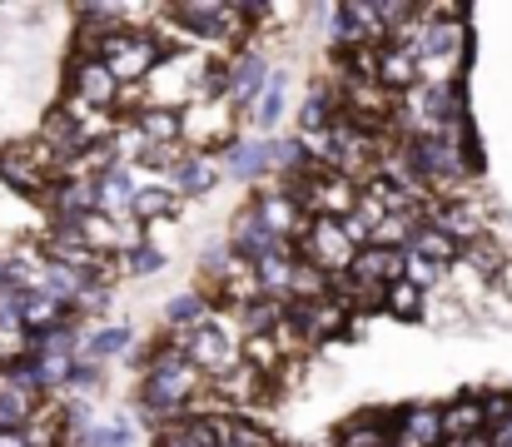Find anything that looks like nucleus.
<instances>
[{
  "mask_svg": "<svg viewBox=\"0 0 512 447\" xmlns=\"http://www.w3.org/2000/svg\"><path fill=\"white\" fill-rule=\"evenodd\" d=\"M204 393H209V383L184 363V353L174 348V338L165 333V338L150 348V363L140 368V398H135L140 418H145V423H155V428L179 423V418H184Z\"/></svg>",
  "mask_w": 512,
  "mask_h": 447,
  "instance_id": "obj_1",
  "label": "nucleus"
},
{
  "mask_svg": "<svg viewBox=\"0 0 512 447\" xmlns=\"http://www.w3.org/2000/svg\"><path fill=\"white\" fill-rule=\"evenodd\" d=\"M393 413H398V408H388V413L363 408L358 418H348L339 428L334 447H393Z\"/></svg>",
  "mask_w": 512,
  "mask_h": 447,
  "instance_id": "obj_18",
  "label": "nucleus"
},
{
  "mask_svg": "<svg viewBox=\"0 0 512 447\" xmlns=\"http://www.w3.org/2000/svg\"><path fill=\"white\" fill-rule=\"evenodd\" d=\"M219 164H214V154H194V149H179V159H174V169L165 174V184H170L179 199H204V194H214L219 189Z\"/></svg>",
  "mask_w": 512,
  "mask_h": 447,
  "instance_id": "obj_12",
  "label": "nucleus"
},
{
  "mask_svg": "<svg viewBox=\"0 0 512 447\" xmlns=\"http://www.w3.org/2000/svg\"><path fill=\"white\" fill-rule=\"evenodd\" d=\"M393 447H443L438 403H413L393 413Z\"/></svg>",
  "mask_w": 512,
  "mask_h": 447,
  "instance_id": "obj_15",
  "label": "nucleus"
},
{
  "mask_svg": "<svg viewBox=\"0 0 512 447\" xmlns=\"http://www.w3.org/2000/svg\"><path fill=\"white\" fill-rule=\"evenodd\" d=\"M90 184H95V214H100V219L125 224V219H130V199H135V189H140V169L115 164V169L95 174Z\"/></svg>",
  "mask_w": 512,
  "mask_h": 447,
  "instance_id": "obj_11",
  "label": "nucleus"
},
{
  "mask_svg": "<svg viewBox=\"0 0 512 447\" xmlns=\"http://www.w3.org/2000/svg\"><path fill=\"white\" fill-rule=\"evenodd\" d=\"M40 199H45V209H50L55 224H80V219L95 214V184L80 179V174H60V179H50V189H45Z\"/></svg>",
  "mask_w": 512,
  "mask_h": 447,
  "instance_id": "obj_10",
  "label": "nucleus"
},
{
  "mask_svg": "<svg viewBox=\"0 0 512 447\" xmlns=\"http://www.w3.org/2000/svg\"><path fill=\"white\" fill-rule=\"evenodd\" d=\"M65 100L95 115H120L125 110V90L115 85V75L95 60V55H75L70 60V80H65Z\"/></svg>",
  "mask_w": 512,
  "mask_h": 447,
  "instance_id": "obj_5",
  "label": "nucleus"
},
{
  "mask_svg": "<svg viewBox=\"0 0 512 447\" xmlns=\"http://www.w3.org/2000/svg\"><path fill=\"white\" fill-rule=\"evenodd\" d=\"M284 110H289V75H284V70H269V80H264V90L254 95V105L244 110V120H249V130H254L259 140H274V125L284 120Z\"/></svg>",
  "mask_w": 512,
  "mask_h": 447,
  "instance_id": "obj_14",
  "label": "nucleus"
},
{
  "mask_svg": "<svg viewBox=\"0 0 512 447\" xmlns=\"http://www.w3.org/2000/svg\"><path fill=\"white\" fill-rule=\"evenodd\" d=\"M130 343H135V328H125V323H110V328H95V333H85V338H80V348H75V358H85V363L105 368V358H120V353H130Z\"/></svg>",
  "mask_w": 512,
  "mask_h": 447,
  "instance_id": "obj_21",
  "label": "nucleus"
},
{
  "mask_svg": "<svg viewBox=\"0 0 512 447\" xmlns=\"http://www.w3.org/2000/svg\"><path fill=\"white\" fill-rule=\"evenodd\" d=\"M0 447H35V438L20 428V433H0Z\"/></svg>",
  "mask_w": 512,
  "mask_h": 447,
  "instance_id": "obj_29",
  "label": "nucleus"
},
{
  "mask_svg": "<svg viewBox=\"0 0 512 447\" xmlns=\"http://www.w3.org/2000/svg\"><path fill=\"white\" fill-rule=\"evenodd\" d=\"M478 408H483V423H488V433H493L498 423H508V418H512V393H508V388L478 393Z\"/></svg>",
  "mask_w": 512,
  "mask_h": 447,
  "instance_id": "obj_27",
  "label": "nucleus"
},
{
  "mask_svg": "<svg viewBox=\"0 0 512 447\" xmlns=\"http://www.w3.org/2000/svg\"><path fill=\"white\" fill-rule=\"evenodd\" d=\"M224 244H229V254L239 259V264H259L264 254H274L284 239H274L269 229H264V219L244 204L234 219H229V234H224Z\"/></svg>",
  "mask_w": 512,
  "mask_h": 447,
  "instance_id": "obj_13",
  "label": "nucleus"
},
{
  "mask_svg": "<svg viewBox=\"0 0 512 447\" xmlns=\"http://www.w3.org/2000/svg\"><path fill=\"white\" fill-rule=\"evenodd\" d=\"M438 423H443V447L468 443V438H488L478 393H463V398H453V403H438Z\"/></svg>",
  "mask_w": 512,
  "mask_h": 447,
  "instance_id": "obj_16",
  "label": "nucleus"
},
{
  "mask_svg": "<svg viewBox=\"0 0 512 447\" xmlns=\"http://www.w3.org/2000/svg\"><path fill=\"white\" fill-rule=\"evenodd\" d=\"M179 194H174L165 179H140V189H135V199H130V219L135 224H155V219H174L179 214Z\"/></svg>",
  "mask_w": 512,
  "mask_h": 447,
  "instance_id": "obj_20",
  "label": "nucleus"
},
{
  "mask_svg": "<svg viewBox=\"0 0 512 447\" xmlns=\"http://www.w3.org/2000/svg\"><path fill=\"white\" fill-rule=\"evenodd\" d=\"M214 164H219V174L254 184V179H264L274 169V154H269V140H259V135H234L229 145L214 154Z\"/></svg>",
  "mask_w": 512,
  "mask_h": 447,
  "instance_id": "obj_9",
  "label": "nucleus"
},
{
  "mask_svg": "<svg viewBox=\"0 0 512 447\" xmlns=\"http://www.w3.org/2000/svg\"><path fill=\"white\" fill-rule=\"evenodd\" d=\"M334 120H339V90H334V80H314L304 105H299V140L324 135Z\"/></svg>",
  "mask_w": 512,
  "mask_h": 447,
  "instance_id": "obj_17",
  "label": "nucleus"
},
{
  "mask_svg": "<svg viewBox=\"0 0 512 447\" xmlns=\"http://www.w3.org/2000/svg\"><path fill=\"white\" fill-rule=\"evenodd\" d=\"M184 120V140L179 149H194V154H219V149L234 140V110L224 100H199L189 110H179Z\"/></svg>",
  "mask_w": 512,
  "mask_h": 447,
  "instance_id": "obj_7",
  "label": "nucleus"
},
{
  "mask_svg": "<svg viewBox=\"0 0 512 447\" xmlns=\"http://www.w3.org/2000/svg\"><path fill=\"white\" fill-rule=\"evenodd\" d=\"M170 55V45L160 40V30H145V25H120L105 45H100V65L115 75V85L120 90H140L145 85V75L160 65Z\"/></svg>",
  "mask_w": 512,
  "mask_h": 447,
  "instance_id": "obj_2",
  "label": "nucleus"
},
{
  "mask_svg": "<svg viewBox=\"0 0 512 447\" xmlns=\"http://www.w3.org/2000/svg\"><path fill=\"white\" fill-rule=\"evenodd\" d=\"M249 209L264 219V229L274 234V239H284V244H294L299 234H304V224H309V214L299 209V199H294V189H254L249 194Z\"/></svg>",
  "mask_w": 512,
  "mask_h": 447,
  "instance_id": "obj_8",
  "label": "nucleus"
},
{
  "mask_svg": "<svg viewBox=\"0 0 512 447\" xmlns=\"http://www.w3.org/2000/svg\"><path fill=\"white\" fill-rule=\"evenodd\" d=\"M443 279H448V269L443 264H433V259H423V254H413V249H403V284H413L418 294H438L443 289Z\"/></svg>",
  "mask_w": 512,
  "mask_h": 447,
  "instance_id": "obj_24",
  "label": "nucleus"
},
{
  "mask_svg": "<svg viewBox=\"0 0 512 447\" xmlns=\"http://www.w3.org/2000/svg\"><path fill=\"white\" fill-rule=\"evenodd\" d=\"M115 264H120L125 274H135V279H155V274L165 269V254H160L150 239H140V244H135V249H125Z\"/></svg>",
  "mask_w": 512,
  "mask_h": 447,
  "instance_id": "obj_25",
  "label": "nucleus"
},
{
  "mask_svg": "<svg viewBox=\"0 0 512 447\" xmlns=\"http://www.w3.org/2000/svg\"><path fill=\"white\" fill-rule=\"evenodd\" d=\"M174 348L184 353V363H189L204 383H214V378H224L229 368H239V328H234L224 313H214L209 323L179 333Z\"/></svg>",
  "mask_w": 512,
  "mask_h": 447,
  "instance_id": "obj_3",
  "label": "nucleus"
},
{
  "mask_svg": "<svg viewBox=\"0 0 512 447\" xmlns=\"http://www.w3.org/2000/svg\"><path fill=\"white\" fill-rule=\"evenodd\" d=\"M219 313V303L204 294V289H189V294H174L165 303V333L179 338V333H189V328H199V323H209Z\"/></svg>",
  "mask_w": 512,
  "mask_h": 447,
  "instance_id": "obj_19",
  "label": "nucleus"
},
{
  "mask_svg": "<svg viewBox=\"0 0 512 447\" xmlns=\"http://www.w3.org/2000/svg\"><path fill=\"white\" fill-rule=\"evenodd\" d=\"M135 443V433H130V423L120 418V423H95L85 438H80V447H130Z\"/></svg>",
  "mask_w": 512,
  "mask_h": 447,
  "instance_id": "obj_26",
  "label": "nucleus"
},
{
  "mask_svg": "<svg viewBox=\"0 0 512 447\" xmlns=\"http://www.w3.org/2000/svg\"><path fill=\"white\" fill-rule=\"evenodd\" d=\"M294 254L309 264V269H319L329 284H339L343 274H348V264H353V244H348V234H343L339 219H309L304 224V234L294 239Z\"/></svg>",
  "mask_w": 512,
  "mask_h": 447,
  "instance_id": "obj_4",
  "label": "nucleus"
},
{
  "mask_svg": "<svg viewBox=\"0 0 512 447\" xmlns=\"http://www.w3.org/2000/svg\"><path fill=\"white\" fill-rule=\"evenodd\" d=\"M219 447H244V443H219Z\"/></svg>",
  "mask_w": 512,
  "mask_h": 447,
  "instance_id": "obj_30",
  "label": "nucleus"
},
{
  "mask_svg": "<svg viewBox=\"0 0 512 447\" xmlns=\"http://www.w3.org/2000/svg\"><path fill=\"white\" fill-rule=\"evenodd\" d=\"M488 443H493V447H512V418H508V423H498V428L488 433Z\"/></svg>",
  "mask_w": 512,
  "mask_h": 447,
  "instance_id": "obj_28",
  "label": "nucleus"
},
{
  "mask_svg": "<svg viewBox=\"0 0 512 447\" xmlns=\"http://www.w3.org/2000/svg\"><path fill=\"white\" fill-rule=\"evenodd\" d=\"M408 249H413V254H423V259H433V264H443V269H453V264H458V254H463V249H458L448 234H438L433 224H418V229H413V239H408Z\"/></svg>",
  "mask_w": 512,
  "mask_h": 447,
  "instance_id": "obj_23",
  "label": "nucleus"
},
{
  "mask_svg": "<svg viewBox=\"0 0 512 447\" xmlns=\"http://www.w3.org/2000/svg\"><path fill=\"white\" fill-rule=\"evenodd\" d=\"M378 308L383 313H393V318H408V323H418V318H428V294H418L413 284H388L383 294H378Z\"/></svg>",
  "mask_w": 512,
  "mask_h": 447,
  "instance_id": "obj_22",
  "label": "nucleus"
},
{
  "mask_svg": "<svg viewBox=\"0 0 512 447\" xmlns=\"http://www.w3.org/2000/svg\"><path fill=\"white\" fill-rule=\"evenodd\" d=\"M264 80H269V60H264V50L244 45V50L219 55V100H224L234 115H244V110L254 105V95L264 90Z\"/></svg>",
  "mask_w": 512,
  "mask_h": 447,
  "instance_id": "obj_6",
  "label": "nucleus"
}]
</instances>
